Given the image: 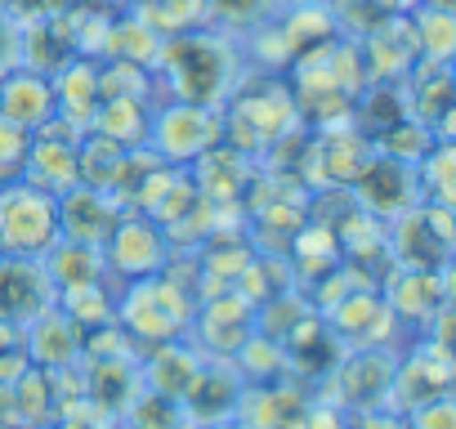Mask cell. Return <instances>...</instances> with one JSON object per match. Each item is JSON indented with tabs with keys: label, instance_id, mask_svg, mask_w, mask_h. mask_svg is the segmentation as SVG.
<instances>
[{
	"label": "cell",
	"instance_id": "18",
	"mask_svg": "<svg viewBox=\"0 0 456 429\" xmlns=\"http://www.w3.org/2000/svg\"><path fill=\"white\" fill-rule=\"evenodd\" d=\"M197 429H242L238 420H224V425H197Z\"/></svg>",
	"mask_w": 456,
	"mask_h": 429
},
{
	"label": "cell",
	"instance_id": "13",
	"mask_svg": "<svg viewBox=\"0 0 456 429\" xmlns=\"http://www.w3.org/2000/svg\"><path fill=\"white\" fill-rule=\"evenodd\" d=\"M201 353L188 340H166V344H148V353H139V376H143V393L157 398H175L183 402V393L192 389L197 371H201Z\"/></svg>",
	"mask_w": 456,
	"mask_h": 429
},
{
	"label": "cell",
	"instance_id": "6",
	"mask_svg": "<svg viewBox=\"0 0 456 429\" xmlns=\"http://www.w3.org/2000/svg\"><path fill=\"white\" fill-rule=\"evenodd\" d=\"M99 251H103V264H108V273L117 282H134V278L161 273L175 260L170 233L157 220H148V214H117V224L103 238Z\"/></svg>",
	"mask_w": 456,
	"mask_h": 429
},
{
	"label": "cell",
	"instance_id": "2",
	"mask_svg": "<svg viewBox=\"0 0 456 429\" xmlns=\"http://www.w3.org/2000/svg\"><path fill=\"white\" fill-rule=\"evenodd\" d=\"M59 238L63 229L54 192L28 179L0 183V260H41Z\"/></svg>",
	"mask_w": 456,
	"mask_h": 429
},
{
	"label": "cell",
	"instance_id": "8",
	"mask_svg": "<svg viewBox=\"0 0 456 429\" xmlns=\"http://www.w3.org/2000/svg\"><path fill=\"white\" fill-rule=\"evenodd\" d=\"M318 318L327 322V331L336 336L340 349H394L398 318H394V309L385 304L380 287H371V282L345 291V295H340L336 304H327Z\"/></svg>",
	"mask_w": 456,
	"mask_h": 429
},
{
	"label": "cell",
	"instance_id": "7",
	"mask_svg": "<svg viewBox=\"0 0 456 429\" xmlns=\"http://www.w3.org/2000/svg\"><path fill=\"white\" fill-rule=\"evenodd\" d=\"M256 331V304L242 291H215L201 295L188 322V344L201 358H233Z\"/></svg>",
	"mask_w": 456,
	"mask_h": 429
},
{
	"label": "cell",
	"instance_id": "10",
	"mask_svg": "<svg viewBox=\"0 0 456 429\" xmlns=\"http://www.w3.org/2000/svg\"><path fill=\"white\" fill-rule=\"evenodd\" d=\"M242 389H247V380L238 376L233 362H228V358H206L179 407H183V416H188L192 429L197 425H224V420L238 416Z\"/></svg>",
	"mask_w": 456,
	"mask_h": 429
},
{
	"label": "cell",
	"instance_id": "17",
	"mask_svg": "<svg viewBox=\"0 0 456 429\" xmlns=\"http://www.w3.org/2000/svg\"><path fill=\"white\" fill-rule=\"evenodd\" d=\"M403 425H407V429H456L452 393H434V398L407 407V411H403Z\"/></svg>",
	"mask_w": 456,
	"mask_h": 429
},
{
	"label": "cell",
	"instance_id": "3",
	"mask_svg": "<svg viewBox=\"0 0 456 429\" xmlns=\"http://www.w3.org/2000/svg\"><path fill=\"white\" fill-rule=\"evenodd\" d=\"M394 367H398V349H345L318 384L327 402H336L345 416H358V411L389 407Z\"/></svg>",
	"mask_w": 456,
	"mask_h": 429
},
{
	"label": "cell",
	"instance_id": "12",
	"mask_svg": "<svg viewBox=\"0 0 456 429\" xmlns=\"http://www.w3.org/2000/svg\"><path fill=\"white\" fill-rule=\"evenodd\" d=\"M0 117L19 130H41L50 117H59L54 81L41 68H10L0 72Z\"/></svg>",
	"mask_w": 456,
	"mask_h": 429
},
{
	"label": "cell",
	"instance_id": "14",
	"mask_svg": "<svg viewBox=\"0 0 456 429\" xmlns=\"http://www.w3.org/2000/svg\"><path fill=\"white\" fill-rule=\"evenodd\" d=\"M41 269H45V278H50V287H54V300L68 295V291L108 282L103 251L90 247V242H72V238H59V242L41 255Z\"/></svg>",
	"mask_w": 456,
	"mask_h": 429
},
{
	"label": "cell",
	"instance_id": "1",
	"mask_svg": "<svg viewBox=\"0 0 456 429\" xmlns=\"http://www.w3.org/2000/svg\"><path fill=\"white\" fill-rule=\"evenodd\" d=\"M197 295L188 282H179L170 269L121 282L112 295V322L134 340V344H166V340H183L188 322H192Z\"/></svg>",
	"mask_w": 456,
	"mask_h": 429
},
{
	"label": "cell",
	"instance_id": "16",
	"mask_svg": "<svg viewBox=\"0 0 456 429\" xmlns=\"http://www.w3.org/2000/svg\"><path fill=\"white\" fill-rule=\"evenodd\" d=\"M28 148H32V130H19L14 121L0 117V183H5V179H23Z\"/></svg>",
	"mask_w": 456,
	"mask_h": 429
},
{
	"label": "cell",
	"instance_id": "15",
	"mask_svg": "<svg viewBox=\"0 0 456 429\" xmlns=\"http://www.w3.org/2000/svg\"><path fill=\"white\" fill-rule=\"evenodd\" d=\"M117 429H192V425H188V416H183V407H179L175 398L143 393V398L117 420Z\"/></svg>",
	"mask_w": 456,
	"mask_h": 429
},
{
	"label": "cell",
	"instance_id": "5",
	"mask_svg": "<svg viewBox=\"0 0 456 429\" xmlns=\"http://www.w3.org/2000/svg\"><path fill=\"white\" fill-rule=\"evenodd\" d=\"M157 157L166 161H201L215 143H224V112L206 108V103H166L161 112L148 117V134H143Z\"/></svg>",
	"mask_w": 456,
	"mask_h": 429
},
{
	"label": "cell",
	"instance_id": "11",
	"mask_svg": "<svg viewBox=\"0 0 456 429\" xmlns=\"http://www.w3.org/2000/svg\"><path fill=\"white\" fill-rule=\"evenodd\" d=\"M81 349H86V331H81L59 304H50L45 313H37V318L23 327V353H28V362L41 367V371L77 367V362H81Z\"/></svg>",
	"mask_w": 456,
	"mask_h": 429
},
{
	"label": "cell",
	"instance_id": "4",
	"mask_svg": "<svg viewBox=\"0 0 456 429\" xmlns=\"http://www.w3.org/2000/svg\"><path fill=\"white\" fill-rule=\"evenodd\" d=\"M233 108L224 112V139L228 148H238V152H265L273 148L300 117V103L296 94H282L278 99V85H247L242 81L233 85Z\"/></svg>",
	"mask_w": 456,
	"mask_h": 429
},
{
	"label": "cell",
	"instance_id": "9",
	"mask_svg": "<svg viewBox=\"0 0 456 429\" xmlns=\"http://www.w3.org/2000/svg\"><path fill=\"white\" fill-rule=\"evenodd\" d=\"M447 264L443 269H398L389 282H380L385 304L394 309L398 327L429 331L447 313Z\"/></svg>",
	"mask_w": 456,
	"mask_h": 429
}]
</instances>
